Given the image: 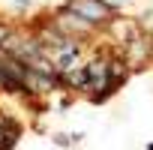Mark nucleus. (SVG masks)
Masks as SVG:
<instances>
[{"label":"nucleus","instance_id":"obj_1","mask_svg":"<svg viewBox=\"0 0 153 150\" xmlns=\"http://www.w3.org/2000/svg\"><path fill=\"white\" fill-rule=\"evenodd\" d=\"M66 9L75 12V15H81L93 27H99V24H105V21L114 18V6H108L105 0H69Z\"/></svg>","mask_w":153,"mask_h":150},{"label":"nucleus","instance_id":"obj_2","mask_svg":"<svg viewBox=\"0 0 153 150\" xmlns=\"http://www.w3.org/2000/svg\"><path fill=\"white\" fill-rule=\"evenodd\" d=\"M9 36H12V30H9L6 24H0V48H6V42H9Z\"/></svg>","mask_w":153,"mask_h":150}]
</instances>
